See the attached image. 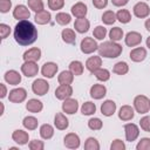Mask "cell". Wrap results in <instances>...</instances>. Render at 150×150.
Listing matches in <instances>:
<instances>
[{
	"label": "cell",
	"instance_id": "obj_21",
	"mask_svg": "<svg viewBox=\"0 0 150 150\" xmlns=\"http://www.w3.org/2000/svg\"><path fill=\"white\" fill-rule=\"evenodd\" d=\"M115 111H116V103L112 100H107L102 103V105H101V114L102 115L109 117V116H112Z\"/></svg>",
	"mask_w": 150,
	"mask_h": 150
},
{
	"label": "cell",
	"instance_id": "obj_6",
	"mask_svg": "<svg viewBox=\"0 0 150 150\" xmlns=\"http://www.w3.org/2000/svg\"><path fill=\"white\" fill-rule=\"evenodd\" d=\"M27 97V91L25 88H15V89H12L9 91V95H8V100L13 103H21L26 100Z\"/></svg>",
	"mask_w": 150,
	"mask_h": 150
},
{
	"label": "cell",
	"instance_id": "obj_37",
	"mask_svg": "<svg viewBox=\"0 0 150 150\" xmlns=\"http://www.w3.org/2000/svg\"><path fill=\"white\" fill-rule=\"evenodd\" d=\"M116 19L122 23H128L131 20V14L128 9H120L116 13Z\"/></svg>",
	"mask_w": 150,
	"mask_h": 150
},
{
	"label": "cell",
	"instance_id": "obj_4",
	"mask_svg": "<svg viewBox=\"0 0 150 150\" xmlns=\"http://www.w3.org/2000/svg\"><path fill=\"white\" fill-rule=\"evenodd\" d=\"M32 90L34 94H36L39 96H43L49 90V83L43 79H36L32 83Z\"/></svg>",
	"mask_w": 150,
	"mask_h": 150
},
{
	"label": "cell",
	"instance_id": "obj_2",
	"mask_svg": "<svg viewBox=\"0 0 150 150\" xmlns=\"http://www.w3.org/2000/svg\"><path fill=\"white\" fill-rule=\"evenodd\" d=\"M97 50H98L100 56L108 57V59H115V57H118L122 54L123 48L117 42L110 40V41H104L103 43H101L98 46Z\"/></svg>",
	"mask_w": 150,
	"mask_h": 150
},
{
	"label": "cell",
	"instance_id": "obj_14",
	"mask_svg": "<svg viewBox=\"0 0 150 150\" xmlns=\"http://www.w3.org/2000/svg\"><path fill=\"white\" fill-rule=\"evenodd\" d=\"M79 109V102L74 98H66L62 103V110L66 112V114H69V115H73Z\"/></svg>",
	"mask_w": 150,
	"mask_h": 150
},
{
	"label": "cell",
	"instance_id": "obj_18",
	"mask_svg": "<svg viewBox=\"0 0 150 150\" xmlns=\"http://www.w3.org/2000/svg\"><path fill=\"white\" fill-rule=\"evenodd\" d=\"M71 14L76 18V19H80V18H86L87 15V12H88V8L86 6V4L83 2H76L75 5L71 6Z\"/></svg>",
	"mask_w": 150,
	"mask_h": 150
},
{
	"label": "cell",
	"instance_id": "obj_9",
	"mask_svg": "<svg viewBox=\"0 0 150 150\" xmlns=\"http://www.w3.org/2000/svg\"><path fill=\"white\" fill-rule=\"evenodd\" d=\"M124 132H125V138L128 142H134L139 135V129L136 124L134 123H127L124 125Z\"/></svg>",
	"mask_w": 150,
	"mask_h": 150
},
{
	"label": "cell",
	"instance_id": "obj_24",
	"mask_svg": "<svg viewBox=\"0 0 150 150\" xmlns=\"http://www.w3.org/2000/svg\"><path fill=\"white\" fill-rule=\"evenodd\" d=\"M89 27H90V22L88 19L86 18H80V19H76L75 22H74V28L77 33H87L89 30Z\"/></svg>",
	"mask_w": 150,
	"mask_h": 150
},
{
	"label": "cell",
	"instance_id": "obj_19",
	"mask_svg": "<svg viewBox=\"0 0 150 150\" xmlns=\"http://www.w3.org/2000/svg\"><path fill=\"white\" fill-rule=\"evenodd\" d=\"M12 138H13V141H14L15 143H18L19 145H25V144L28 143L29 135H28V132L18 129V130L13 131V134H12Z\"/></svg>",
	"mask_w": 150,
	"mask_h": 150
},
{
	"label": "cell",
	"instance_id": "obj_1",
	"mask_svg": "<svg viewBox=\"0 0 150 150\" xmlns=\"http://www.w3.org/2000/svg\"><path fill=\"white\" fill-rule=\"evenodd\" d=\"M14 39L20 46H29L38 39V29L29 20H20L14 27Z\"/></svg>",
	"mask_w": 150,
	"mask_h": 150
},
{
	"label": "cell",
	"instance_id": "obj_56",
	"mask_svg": "<svg viewBox=\"0 0 150 150\" xmlns=\"http://www.w3.org/2000/svg\"><path fill=\"white\" fill-rule=\"evenodd\" d=\"M146 47H148V48L150 49V36H149V38L146 39Z\"/></svg>",
	"mask_w": 150,
	"mask_h": 150
},
{
	"label": "cell",
	"instance_id": "obj_32",
	"mask_svg": "<svg viewBox=\"0 0 150 150\" xmlns=\"http://www.w3.org/2000/svg\"><path fill=\"white\" fill-rule=\"evenodd\" d=\"M128 71H129V66L124 61H120V62L115 63V66L112 68V73H115L117 75H125Z\"/></svg>",
	"mask_w": 150,
	"mask_h": 150
},
{
	"label": "cell",
	"instance_id": "obj_15",
	"mask_svg": "<svg viewBox=\"0 0 150 150\" xmlns=\"http://www.w3.org/2000/svg\"><path fill=\"white\" fill-rule=\"evenodd\" d=\"M124 41H125V45L127 46L135 47V46H138L142 42V35L138 32H129L125 35Z\"/></svg>",
	"mask_w": 150,
	"mask_h": 150
},
{
	"label": "cell",
	"instance_id": "obj_23",
	"mask_svg": "<svg viewBox=\"0 0 150 150\" xmlns=\"http://www.w3.org/2000/svg\"><path fill=\"white\" fill-rule=\"evenodd\" d=\"M107 94V88L103 84H94L90 88V96L94 100H101Z\"/></svg>",
	"mask_w": 150,
	"mask_h": 150
},
{
	"label": "cell",
	"instance_id": "obj_27",
	"mask_svg": "<svg viewBox=\"0 0 150 150\" xmlns=\"http://www.w3.org/2000/svg\"><path fill=\"white\" fill-rule=\"evenodd\" d=\"M42 108H43L42 102L39 101V100H36V98H30V100H28V102L26 103V109H27L29 112H34V114L40 112V111L42 110Z\"/></svg>",
	"mask_w": 150,
	"mask_h": 150
},
{
	"label": "cell",
	"instance_id": "obj_38",
	"mask_svg": "<svg viewBox=\"0 0 150 150\" xmlns=\"http://www.w3.org/2000/svg\"><path fill=\"white\" fill-rule=\"evenodd\" d=\"M55 20H56V22H57L59 25H61V26H66V25H68V23L71 21V16H70L68 13L60 12V13L56 14Z\"/></svg>",
	"mask_w": 150,
	"mask_h": 150
},
{
	"label": "cell",
	"instance_id": "obj_47",
	"mask_svg": "<svg viewBox=\"0 0 150 150\" xmlns=\"http://www.w3.org/2000/svg\"><path fill=\"white\" fill-rule=\"evenodd\" d=\"M28 146L30 150H43L45 149V143L39 139H33L28 143Z\"/></svg>",
	"mask_w": 150,
	"mask_h": 150
},
{
	"label": "cell",
	"instance_id": "obj_11",
	"mask_svg": "<svg viewBox=\"0 0 150 150\" xmlns=\"http://www.w3.org/2000/svg\"><path fill=\"white\" fill-rule=\"evenodd\" d=\"M63 144L68 149H77L80 146V137L75 132H69L64 136Z\"/></svg>",
	"mask_w": 150,
	"mask_h": 150
},
{
	"label": "cell",
	"instance_id": "obj_52",
	"mask_svg": "<svg viewBox=\"0 0 150 150\" xmlns=\"http://www.w3.org/2000/svg\"><path fill=\"white\" fill-rule=\"evenodd\" d=\"M93 5L97 9H103L108 5V0H93Z\"/></svg>",
	"mask_w": 150,
	"mask_h": 150
},
{
	"label": "cell",
	"instance_id": "obj_34",
	"mask_svg": "<svg viewBox=\"0 0 150 150\" xmlns=\"http://www.w3.org/2000/svg\"><path fill=\"white\" fill-rule=\"evenodd\" d=\"M69 70L75 76L82 75V73H83V64H82V62H80V61H71L69 63Z\"/></svg>",
	"mask_w": 150,
	"mask_h": 150
},
{
	"label": "cell",
	"instance_id": "obj_55",
	"mask_svg": "<svg viewBox=\"0 0 150 150\" xmlns=\"http://www.w3.org/2000/svg\"><path fill=\"white\" fill-rule=\"evenodd\" d=\"M144 26H145L146 30H149V32H150V18H149V19H146V21H145Z\"/></svg>",
	"mask_w": 150,
	"mask_h": 150
},
{
	"label": "cell",
	"instance_id": "obj_46",
	"mask_svg": "<svg viewBox=\"0 0 150 150\" xmlns=\"http://www.w3.org/2000/svg\"><path fill=\"white\" fill-rule=\"evenodd\" d=\"M136 149L137 150H150V138L148 137L141 138V141L136 145Z\"/></svg>",
	"mask_w": 150,
	"mask_h": 150
},
{
	"label": "cell",
	"instance_id": "obj_16",
	"mask_svg": "<svg viewBox=\"0 0 150 150\" xmlns=\"http://www.w3.org/2000/svg\"><path fill=\"white\" fill-rule=\"evenodd\" d=\"M134 115H135V112H134V108H132L131 105L125 104V105H122V107L120 108L118 118H120L121 121H124V122L130 121V120L134 118Z\"/></svg>",
	"mask_w": 150,
	"mask_h": 150
},
{
	"label": "cell",
	"instance_id": "obj_22",
	"mask_svg": "<svg viewBox=\"0 0 150 150\" xmlns=\"http://www.w3.org/2000/svg\"><path fill=\"white\" fill-rule=\"evenodd\" d=\"M101 66H102V59H101V56H90L86 61V68L90 73H94L95 70L100 69Z\"/></svg>",
	"mask_w": 150,
	"mask_h": 150
},
{
	"label": "cell",
	"instance_id": "obj_31",
	"mask_svg": "<svg viewBox=\"0 0 150 150\" xmlns=\"http://www.w3.org/2000/svg\"><path fill=\"white\" fill-rule=\"evenodd\" d=\"M53 135H54V128L50 124L46 123L40 127V136L43 139H50L53 137Z\"/></svg>",
	"mask_w": 150,
	"mask_h": 150
},
{
	"label": "cell",
	"instance_id": "obj_25",
	"mask_svg": "<svg viewBox=\"0 0 150 150\" xmlns=\"http://www.w3.org/2000/svg\"><path fill=\"white\" fill-rule=\"evenodd\" d=\"M54 125L59 130H66L69 125V121L62 112H56V115L54 117Z\"/></svg>",
	"mask_w": 150,
	"mask_h": 150
},
{
	"label": "cell",
	"instance_id": "obj_13",
	"mask_svg": "<svg viewBox=\"0 0 150 150\" xmlns=\"http://www.w3.org/2000/svg\"><path fill=\"white\" fill-rule=\"evenodd\" d=\"M59 67L54 62H46L41 68V74L47 79H53Z\"/></svg>",
	"mask_w": 150,
	"mask_h": 150
},
{
	"label": "cell",
	"instance_id": "obj_49",
	"mask_svg": "<svg viewBox=\"0 0 150 150\" xmlns=\"http://www.w3.org/2000/svg\"><path fill=\"white\" fill-rule=\"evenodd\" d=\"M125 144L121 139H114L112 143L110 144V150H124Z\"/></svg>",
	"mask_w": 150,
	"mask_h": 150
},
{
	"label": "cell",
	"instance_id": "obj_36",
	"mask_svg": "<svg viewBox=\"0 0 150 150\" xmlns=\"http://www.w3.org/2000/svg\"><path fill=\"white\" fill-rule=\"evenodd\" d=\"M81 112H82L83 115H87V116L95 114V112H96V105H95V103H93V102H90V101L84 102V103L82 104V107H81Z\"/></svg>",
	"mask_w": 150,
	"mask_h": 150
},
{
	"label": "cell",
	"instance_id": "obj_26",
	"mask_svg": "<svg viewBox=\"0 0 150 150\" xmlns=\"http://www.w3.org/2000/svg\"><path fill=\"white\" fill-rule=\"evenodd\" d=\"M23 60L25 61H33V62H36L40 60L41 57V50L39 48H30L28 49L27 52L23 53Z\"/></svg>",
	"mask_w": 150,
	"mask_h": 150
},
{
	"label": "cell",
	"instance_id": "obj_5",
	"mask_svg": "<svg viewBox=\"0 0 150 150\" xmlns=\"http://www.w3.org/2000/svg\"><path fill=\"white\" fill-rule=\"evenodd\" d=\"M80 47H81V52H82L83 54H91V53H94L95 50L98 49V45H97L96 41H95L93 38H90V36L84 38V39L81 41Z\"/></svg>",
	"mask_w": 150,
	"mask_h": 150
},
{
	"label": "cell",
	"instance_id": "obj_10",
	"mask_svg": "<svg viewBox=\"0 0 150 150\" xmlns=\"http://www.w3.org/2000/svg\"><path fill=\"white\" fill-rule=\"evenodd\" d=\"M134 14L136 18H139V19H144V18H148V15L150 14V8L148 6V4L145 2H137L134 8Z\"/></svg>",
	"mask_w": 150,
	"mask_h": 150
},
{
	"label": "cell",
	"instance_id": "obj_7",
	"mask_svg": "<svg viewBox=\"0 0 150 150\" xmlns=\"http://www.w3.org/2000/svg\"><path fill=\"white\" fill-rule=\"evenodd\" d=\"M21 71L26 77H34L39 73V67L33 61H25V63L21 66Z\"/></svg>",
	"mask_w": 150,
	"mask_h": 150
},
{
	"label": "cell",
	"instance_id": "obj_28",
	"mask_svg": "<svg viewBox=\"0 0 150 150\" xmlns=\"http://www.w3.org/2000/svg\"><path fill=\"white\" fill-rule=\"evenodd\" d=\"M61 38H62V40H63L66 43H68V45H74L75 41H76V34H75V32H74L73 29H70V28H64V29L62 30V33H61Z\"/></svg>",
	"mask_w": 150,
	"mask_h": 150
},
{
	"label": "cell",
	"instance_id": "obj_54",
	"mask_svg": "<svg viewBox=\"0 0 150 150\" xmlns=\"http://www.w3.org/2000/svg\"><path fill=\"white\" fill-rule=\"evenodd\" d=\"M0 88H1V94H0V97H1V98H4V97L6 96V94H7L6 86H5L4 83H0Z\"/></svg>",
	"mask_w": 150,
	"mask_h": 150
},
{
	"label": "cell",
	"instance_id": "obj_41",
	"mask_svg": "<svg viewBox=\"0 0 150 150\" xmlns=\"http://www.w3.org/2000/svg\"><path fill=\"white\" fill-rule=\"evenodd\" d=\"M84 149L86 150H100V143L94 137H88L84 142Z\"/></svg>",
	"mask_w": 150,
	"mask_h": 150
},
{
	"label": "cell",
	"instance_id": "obj_8",
	"mask_svg": "<svg viewBox=\"0 0 150 150\" xmlns=\"http://www.w3.org/2000/svg\"><path fill=\"white\" fill-rule=\"evenodd\" d=\"M73 95V88L70 84H60L55 90V97L57 100L64 101Z\"/></svg>",
	"mask_w": 150,
	"mask_h": 150
},
{
	"label": "cell",
	"instance_id": "obj_20",
	"mask_svg": "<svg viewBox=\"0 0 150 150\" xmlns=\"http://www.w3.org/2000/svg\"><path fill=\"white\" fill-rule=\"evenodd\" d=\"M5 81L11 86H18L21 82V75L16 70H8L4 75Z\"/></svg>",
	"mask_w": 150,
	"mask_h": 150
},
{
	"label": "cell",
	"instance_id": "obj_3",
	"mask_svg": "<svg viewBox=\"0 0 150 150\" xmlns=\"http://www.w3.org/2000/svg\"><path fill=\"white\" fill-rule=\"evenodd\" d=\"M134 107L137 112L146 114L150 110V100L145 95H138L134 100Z\"/></svg>",
	"mask_w": 150,
	"mask_h": 150
},
{
	"label": "cell",
	"instance_id": "obj_29",
	"mask_svg": "<svg viewBox=\"0 0 150 150\" xmlns=\"http://www.w3.org/2000/svg\"><path fill=\"white\" fill-rule=\"evenodd\" d=\"M34 20L38 25H46L50 21V13L46 9H43L41 12H38L34 16Z\"/></svg>",
	"mask_w": 150,
	"mask_h": 150
},
{
	"label": "cell",
	"instance_id": "obj_39",
	"mask_svg": "<svg viewBox=\"0 0 150 150\" xmlns=\"http://www.w3.org/2000/svg\"><path fill=\"white\" fill-rule=\"evenodd\" d=\"M109 38H110L111 41H115V42L122 40V38H123V30H122V28H120V27L111 28L110 32H109Z\"/></svg>",
	"mask_w": 150,
	"mask_h": 150
},
{
	"label": "cell",
	"instance_id": "obj_40",
	"mask_svg": "<svg viewBox=\"0 0 150 150\" xmlns=\"http://www.w3.org/2000/svg\"><path fill=\"white\" fill-rule=\"evenodd\" d=\"M104 25H112L115 21H116V14L112 12V11H105L103 14H102V19Z\"/></svg>",
	"mask_w": 150,
	"mask_h": 150
},
{
	"label": "cell",
	"instance_id": "obj_51",
	"mask_svg": "<svg viewBox=\"0 0 150 150\" xmlns=\"http://www.w3.org/2000/svg\"><path fill=\"white\" fill-rule=\"evenodd\" d=\"M12 7L11 0H0V12L1 13H7Z\"/></svg>",
	"mask_w": 150,
	"mask_h": 150
},
{
	"label": "cell",
	"instance_id": "obj_44",
	"mask_svg": "<svg viewBox=\"0 0 150 150\" xmlns=\"http://www.w3.org/2000/svg\"><path fill=\"white\" fill-rule=\"evenodd\" d=\"M88 127H89V129H91V130H101L102 127H103V122H102L100 118L94 117V118H90V120L88 121Z\"/></svg>",
	"mask_w": 150,
	"mask_h": 150
},
{
	"label": "cell",
	"instance_id": "obj_53",
	"mask_svg": "<svg viewBox=\"0 0 150 150\" xmlns=\"http://www.w3.org/2000/svg\"><path fill=\"white\" fill-rule=\"evenodd\" d=\"M111 2L116 7H122V6H125L129 2V0H111Z\"/></svg>",
	"mask_w": 150,
	"mask_h": 150
},
{
	"label": "cell",
	"instance_id": "obj_33",
	"mask_svg": "<svg viewBox=\"0 0 150 150\" xmlns=\"http://www.w3.org/2000/svg\"><path fill=\"white\" fill-rule=\"evenodd\" d=\"M38 124L39 122L34 116H26L22 121V125L28 130H35L38 128Z\"/></svg>",
	"mask_w": 150,
	"mask_h": 150
},
{
	"label": "cell",
	"instance_id": "obj_30",
	"mask_svg": "<svg viewBox=\"0 0 150 150\" xmlns=\"http://www.w3.org/2000/svg\"><path fill=\"white\" fill-rule=\"evenodd\" d=\"M57 81L60 84H71L74 81V74L70 70H63L57 76Z\"/></svg>",
	"mask_w": 150,
	"mask_h": 150
},
{
	"label": "cell",
	"instance_id": "obj_12",
	"mask_svg": "<svg viewBox=\"0 0 150 150\" xmlns=\"http://www.w3.org/2000/svg\"><path fill=\"white\" fill-rule=\"evenodd\" d=\"M13 16H14V19H16L19 21L20 20H27L30 16V12L25 5H18L13 9Z\"/></svg>",
	"mask_w": 150,
	"mask_h": 150
},
{
	"label": "cell",
	"instance_id": "obj_45",
	"mask_svg": "<svg viewBox=\"0 0 150 150\" xmlns=\"http://www.w3.org/2000/svg\"><path fill=\"white\" fill-rule=\"evenodd\" d=\"M64 6V0H48V7L52 11H59Z\"/></svg>",
	"mask_w": 150,
	"mask_h": 150
},
{
	"label": "cell",
	"instance_id": "obj_17",
	"mask_svg": "<svg viewBox=\"0 0 150 150\" xmlns=\"http://www.w3.org/2000/svg\"><path fill=\"white\" fill-rule=\"evenodd\" d=\"M129 57L134 62H142L146 57V49L144 47H136L130 52Z\"/></svg>",
	"mask_w": 150,
	"mask_h": 150
},
{
	"label": "cell",
	"instance_id": "obj_50",
	"mask_svg": "<svg viewBox=\"0 0 150 150\" xmlns=\"http://www.w3.org/2000/svg\"><path fill=\"white\" fill-rule=\"evenodd\" d=\"M11 33V28L6 23H0V35H1V39H6Z\"/></svg>",
	"mask_w": 150,
	"mask_h": 150
},
{
	"label": "cell",
	"instance_id": "obj_42",
	"mask_svg": "<svg viewBox=\"0 0 150 150\" xmlns=\"http://www.w3.org/2000/svg\"><path fill=\"white\" fill-rule=\"evenodd\" d=\"M27 4H28V7L35 13L43 11V7H45L42 0H27Z\"/></svg>",
	"mask_w": 150,
	"mask_h": 150
},
{
	"label": "cell",
	"instance_id": "obj_43",
	"mask_svg": "<svg viewBox=\"0 0 150 150\" xmlns=\"http://www.w3.org/2000/svg\"><path fill=\"white\" fill-rule=\"evenodd\" d=\"M93 35L97 40H103L105 38V35H107V28L103 27V26H97V27L94 28Z\"/></svg>",
	"mask_w": 150,
	"mask_h": 150
},
{
	"label": "cell",
	"instance_id": "obj_48",
	"mask_svg": "<svg viewBox=\"0 0 150 150\" xmlns=\"http://www.w3.org/2000/svg\"><path fill=\"white\" fill-rule=\"evenodd\" d=\"M139 127L145 132H150V116H144L139 120Z\"/></svg>",
	"mask_w": 150,
	"mask_h": 150
},
{
	"label": "cell",
	"instance_id": "obj_35",
	"mask_svg": "<svg viewBox=\"0 0 150 150\" xmlns=\"http://www.w3.org/2000/svg\"><path fill=\"white\" fill-rule=\"evenodd\" d=\"M93 74L95 75V77L98 81H102V82H105L110 79V71L108 69H104V68H100V69L95 70Z\"/></svg>",
	"mask_w": 150,
	"mask_h": 150
}]
</instances>
